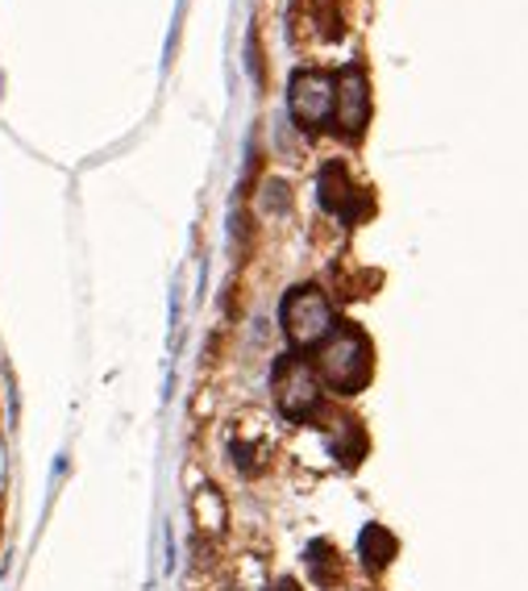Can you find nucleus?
Returning <instances> with one entry per match:
<instances>
[{
    "label": "nucleus",
    "mask_w": 528,
    "mask_h": 591,
    "mask_svg": "<svg viewBox=\"0 0 528 591\" xmlns=\"http://www.w3.org/2000/svg\"><path fill=\"white\" fill-rule=\"evenodd\" d=\"M321 380L333 392H359L362 383L371 380V342L366 333L354 325H333V333L324 338L321 346Z\"/></svg>",
    "instance_id": "1"
},
{
    "label": "nucleus",
    "mask_w": 528,
    "mask_h": 591,
    "mask_svg": "<svg viewBox=\"0 0 528 591\" xmlns=\"http://www.w3.org/2000/svg\"><path fill=\"white\" fill-rule=\"evenodd\" d=\"M283 333L296 346H312L333 333V304L324 300L321 288H296L283 300Z\"/></svg>",
    "instance_id": "2"
},
{
    "label": "nucleus",
    "mask_w": 528,
    "mask_h": 591,
    "mask_svg": "<svg viewBox=\"0 0 528 591\" xmlns=\"http://www.w3.org/2000/svg\"><path fill=\"white\" fill-rule=\"evenodd\" d=\"M333 101H338V87L324 71H300L291 80V117L304 129H321L333 117Z\"/></svg>",
    "instance_id": "3"
},
{
    "label": "nucleus",
    "mask_w": 528,
    "mask_h": 591,
    "mask_svg": "<svg viewBox=\"0 0 528 591\" xmlns=\"http://www.w3.org/2000/svg\"><path fill=\"white\" fill-rule=\"evenodd\" d=\"M275 396L288 417H304L321 401V375L304 359H283L275 366Z\"/></svg>",
    "instance_id": "4"
},
{
    "label": "nucleus",
    "mask_w": 528,
    "mask_h": 591,
    "mask_svg": "<svg viewBox=\"0 0 528 591\" xmlns=\"http://www.w3.org/2000/svg\"><path fill=\"white\" fill-rule=\"evenodd\" d=\"M333 117H338L341 134H359L366 117H371V87L366 75L354 68H345L338 75V101H333Z\"/></svg>",
    "instance_id": "5"
},
{
    "label": "nucleus",
    "mask_w": 528,
    "mask_h": 591,
    "mask_svg": "<svg viewBox=\"0 0 528 591\" xmlns=\"http://www.w3.org/2000/svg\"><path fill=\"white\" fill-rule=\"evenodd\" d=\"M354 196H359V188H354V175L345 172L341 163H329L321 172V200L324 209L341 212L345 221H354L359 217V209H354Z\"/></svg>",
    "instance_id": "6"
}]
</instances>
